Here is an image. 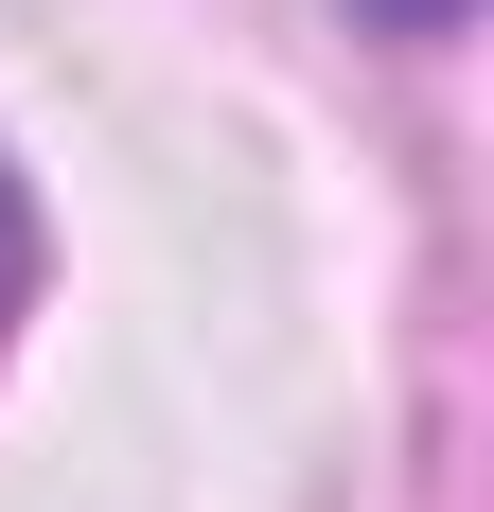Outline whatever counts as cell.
<instances>
[{
    "mask_svg": "<svg viewBox=\"0 0 494 512\" xmlns=\"http://www.w3.org/2000/svg\"><path fill=\"white\" fill-rule=\"evenodd\" d=\"M371 18H459V0H371Z\"/></svg>",
    "mask_w": 494,
    "mask_h": 512,
    "instance_id": "1",
    "label": "cell"
}]
</instances>
